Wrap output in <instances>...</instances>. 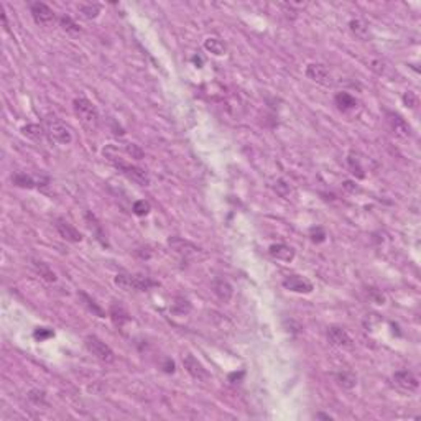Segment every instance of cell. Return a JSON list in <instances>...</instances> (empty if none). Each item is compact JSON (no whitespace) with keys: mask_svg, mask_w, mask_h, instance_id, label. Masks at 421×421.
<instances>
[{"mask_svg":"<svg viewBox=\"0 0 421 421\" xmlns=\"http://www.w3.org/2000/svg\"><path fill=\"white\" fill-rule=\"evenodd\" d=\"M72 109L82 127L88 132H94L99 127V112L96 105L86 97H76L72 101Z\"/></svg>","mask_w":421,"mask_h":421,"instance_id":"7a4b0ae2","label":"cell"},{"mask_svg":"<svg viewBox=\"0 0 421 421\" xmlns=\"http://www.w3.org/2000/svg\"><path fill=\"white\" fill-rule=\"evenodd\" d=\"M45 132L48 134L51 140H55L59 145H69L72 142V135L69 129L56 115L45 117Z\"/></svg>","mask_w":421,"mask_h":421,"instance_id":"277c9868","label":"cell"},{"mask_svg":"<svg viewBox=\"0 0 421 421\" xmlns=\"http://www.w3.org/2000/svg\"><path fill=\"white\" fill-rule=\"evenodd\" d=\"M314 418H318V419H319V418H322V419H332L331 414H324V413H318Z\"/></svg>","mask_w":421,"mask_h":421,"instance_id":"60d3db41","label":"cell"},{"mask_svg":"<svg viewBox=\"0 0 421 421\" xmlns=\"http://www.w3.org/2000/svg\"><path fill=\"white\" fill-rule=\"evenodd\" d=\"M115 285L125 291H147V289L156 286V281H153L147 275L142 273H117L115 275Z\"/></svg>","mask_w":421,"mask_h":421,"instance_id":"3957f363","label":"cell"},{"mask_svg":"<svg viewBox=\"0 0 421 421\" xmlns=\"http://www.w3.org/2000/svg\"><path fill=\"white\" fill-rule=\"evenodd\" d=\"M327 339H329V342H331L332 346L344 347V349L352 347V342H354L346 329H342L339 326L327 327Z\"/></svg>","mask_w":421,"mask_h":421,"instance_id":"4fadbf2b","label":"cell"},{"mask_svg":"<svg viewBox=\"0 0 421 421\" xmlns=\"http://www.w3.org/2000/svg\"><path fill=\"white\" fill-rule=\"evenodd\" d=\"M59 25H61V28L66 33H71V35H77V33H81L79 25L69 15H61V17H59Z\"/></svg>","mask_w":421,"mask_h":421,"instance_id":"83f0119b","label":"cell"},{"mask_svg":"<svg viewBox=\"0 0 421 421\" xmlns=\"http://www.w3.org/2000/svg\"><path fill=\"white\" fill-rule=\"evenodd\" d=\"M171 311L175 314H180V316L188 314L191 311V303L186 298H183V296H176L173 306H171Z\"/></svg>","mask_w":421,"mask_h":421,"instance_id":"f1b7e54d","label":"cell"},{"mask_svg":"<svg viewBox=\"0 0 421 421\" xmlns=\"http://www.w3.org/2000/svg\"><path fill=\"white\" fill-rule=\"evenodd\" d=\"M104 156L107 158V160L114 164V166L120 171V173L125 176V178H129L130 181H134L137 183L138 186H148L150 184V176L147 175V171L142 170V168H138L135 166V164H130L127 161H123L120 156L117 155V150L115 147H107V148H104Z\"/></svg>","mask_w":421,"mask_h":421,"instance_id":"6da1fadb","label":"cell"},{"mask_svg":"<svg viewBox=\"0 0 421 421\" xmlns=\"http://www.w3.org/2000/svg\"><path fill=\"white\" fill-rule=\"evenodd\" d=\"M204 48L216 56H222L224 53H226V45H224L219 38H207L206 41H204Z\"/></svg>","mask_w":421,"mask_h":421,"instance_id":"cb8c5ba5","label":"cell"},{"mask_svg":"<svg viewBox=\"0 0 421 421\" xmlns=\"http://www.w3.org/2000/svg\"><path fill=\"white\" fill-rule=\"evenodd\" d=\"M305 74H306L308 79H311L313 82H318L321 86H331L332 84L331 72H329V69L321 63H309L306 66V69H305Z\"/></svg>","mask_w":421,"mask_h":421,"instance_id":"52a82bcc","label":"cell"},{"mask_svg":"<svg viewBox=\"0 0 421 421\" xmlns=\"http://www.w3.org/2000/svg\"><path fill=\"white\" fill-rule=\"evenodd\" d=\"M55 227L58 230V234L63 237L64 240H68V242H72V243H77V242H81L82 240V234L79 232V230L72 226L71 222H68L66 219H56L55 221Z\"/></svg>","mask_w":421,"mask_h":421,"instance_id":"7c38bea8","label":"cell"},{"mask_svg":"<svg viewBox=\"0 0 421 421\" xmlns=\"http://www.w3.org/2000/svg\"><path fill=\"white\" fill-rule=\"evenodd\" d=\"M326 232H324V229L319 227V226H316V227H311L309 229V239H311L314 243H321V242H324L326 240Z\"/></svg>","mask_w":421,"mask_h":421,"instance_id":"1f68e13d","label":"cell"},{"mask_svg":"<svg viewBox=\"0 0 421 421\" xmlns=\"http://www.w3.org/2000/svg\"><path fill=\"white\" fill-rule=\"evenodd\" d=\"M242 377H243V372H240L239 375H237V373H230V375H229V380L234 382V384H235V380H240Z\"/></svg>","mask_w":421,"mask_h":421,"instance_id":"ab89813d","label":"cell"},{"mask_svg":"<svg viewBox=\"0 0 421 421\" xmlns=\"http://www.w3.org/2000/svg\"><path fill=\"white\" fill-rule=\"evenodd\" d=\"M273 189L278 193L281 197H288L289 196V184L286 181H283V180H276L273 183Z\"/></svg>","mask_w":421,"mask_h":421,"instance_id":"e575fe53","label":"cell"},{"mask_svg":"<svg viewBox=\"0 0 421 421\" xmlns=\"http://www.w3.org/2000/svg\"><path fill=\"white\" fill-rule=\"evenodd\" d=\"M77 296L82 300V305H84V306H88L89 311H92V313H94L96 316H99V318H105L104 309H102L101 306H97V305H96V301L92 300L91 296H88V294H86L84 291H79V293H77Z\"/></svg>","mask_w":421,"mask_h":421,"instance_id":"d4e9b609","label":"cell"},{"mask_svg":"<svg viewBox=\"0 0 421 421\" xmlns=\"http://www.w3.org/2000/svg\"><path fill=\"white\" fill-rule=\"evenodd\" d=\"M163 370L166 373H173L175 372V362L171 359H166L164 360V364H163Z\"/></svg>","mask_w":421,"mask_h":421,"instance_id":"f35d334b","label":"cell"},{"mask_svg":"<svg viewBox=\"0 0 421 421\" xmlns=\"http://www.w3.org/2000/svg\"><path fill=\"white\" fill-rule=\"evenodd\" d=\"M183 365L188 370V373L191 375V377L196 378V380L206 382V380L210 378L209 372L206 370V368H204V365L194 357L193 354H186V355H184V357H183Z\"/></svg>","mask_w":421,"mask_h":421,"instance_id":"30bf717a","label":"cell"},{"mask_svg":"<svg viewBox=\"0 0 421 421\" xmlns=\"http://www.w3.org/2000/svg\"><path fill=\"white\" fill-rule=\"evenodd\" d=\"M347 164H349V168H351V173L355 176V178H365V173H364V168H362V164L359 161V158L357 156H354V155H349L347 158Z\"/></svg>","mask_w":421,"mask_h":421,"instance_id":"f546056e","label":"cell"},{"mask_svg":"<svg viewBox=\"0 0 421 421\" xmlns=\"http://www.w3.org/2000/svg\"><path fill=\"white\" fill-rule=\"evenodd\" d=\"M393 384L397 385L400 390L408 392V393H413L418 390L419 387V382L418 377L410 370H398L393 373Z\"/></svg>","mask_w":421,"mask_h":421,"instance_id":"ba28073f","label":"cell"},{"mask_svg":"<svg viewBox=\"0 0 421 421\" xmlns=\"http://www.w3.org/2000/svg\"><path fill=\"white\" fill-rule=\"evenodd\" d=\"M387 122L397 137H400V138L411 137V127L408 125V122L401 115L395 114V112H387Z\"/></svg>","mask_w":421,"mask_h":421,"instance_id":"8fae6325","label":"cell"},{"mask_svg":"<svg viewBox=\"0 0 421 421\" xmlns=\"http://www.w3.org/2000/svg\"><path fill=\"white\" fill-rule=\"evenodd\" d=\"M268 254L272 259L283 262V263H289L294 259V250L293 247L286 245V243H273L268 248Z\"/></svg>","mask_w":421,"mask_h":421,"instance_id":"9a60e30c","label":"cell"},{"mask_svg":"<svg viewBox=\"0 0 421 421\" xmlns=\"http://www.w3.org/2000/svg\"><path fill=\"white\" fill-rule=\"evenodd\" d=\"M30 13H31L33 20H35V23L41 25V26H50L55 23V20H56V15H55V12H53V9H50V7L43 2H31Z\"/></svg>","mask_w":421,"mask_h":421,"instance_id":"8992f818","label":"cell"},{"mask_svg":"<svg viewBox=\"0 0 421 421\" xmlns=\"http://www.w3.org/2000/svg\"><path fill=\"white\" fill-rule=\"evenodd\" d=\"M335 380H338V384L342 387V388H347V390H351V388H354L355 385H357V377L352 373V372H339L338 375H335Z\"/></svg>","mask_w":421,"mask_h":421,"instance_id":"603a6c76","label":"cell"},{"mask_svg":"<svg viewBox=\"0 0 421 421\" xmlns=\"http://www.w3.org/2000/svg\"><path fill=\"white\" fill-rule=\"evenodd\" d=\"M84 346L97 360L104 362V364H112V362L115 360L114 351H112V349L107 344H105L104 341L99 339L97 335H86Z\"/></svg>","mask_w":421,"mask_h":421,"instance_id":"5b68a950","label":"cell"},{"mask_svg":"<svg viewBox=\"0 0 421 421\" xmlns=\"http://www.w3.org/2000/svg\"><path fill=\"white\" fill-rule=\"evenodd\" d=\"M132 209H134V214L135 216H140L142 217V216H147L150 213L151 207H150V202L148 201L140 199V201H135L134 202V207H132Z\"/></svg>","mask_w":421,"mask_h":421,"instance_id":"4dcf8cb0","label":"cell"},{"mask_svg":"<svg viewBox=\"0 0 421 421\" xmlns=\"http://www.w3.org/2000/svg\"><path fill=\"white\" fill-rule=\"evenodd\" d=\"M109 316H110L112 322H114V324L118 326V327H122L125 322L130 321L129 311L120 305V303H112L110 308H109Z\"/></svg>","mask_w":421,"mask_h":421,"instance_id":"ac0fdd59","label":"cell"},{"mask_svg":"<svg viewBox=\"0 0 421 421\" xmlns=\"http://www.w3.org/2000/svg\"><path fill=\"white\" fill-rule=\"evenodd\" d=\"M33 268H35V272L41 276L43 280L50 281V283L56 281V273L48 267V263H45L41 260H33Z\"/></svg>","mask_w":421,"mask_h":421,"instance_id":"44dd1931","label":"cell"},{"mask_svg":"<svg viewBox=\"0 0 421 421\" xmlns=\"http://www.w3.org/2000/svg\"><path fill=\"white\" fill-rule=\"evenodd\" d=\"M125 151H127L129 155H132V158H135V160H142L143 158V150L135 143H129L127 147H125Z\"/></svg>","mask_w":421,"mask_h":421,"instance_id":"d590c367","label":"cell"},{"mask_svg":"<svg viewBox=\"0 0 421 421\" xmlns=\"http://www.w3.org/2000/svg\"><path fill=\"white\" fill-rule=\"evenodd\" d=\"M22 134L26 138H30V140L39 142L45 135V129L38 123H28V125H25V127H22Z\"/></svg>","mask_w":421,"mask_h":421,"instance_id":"7402d4cb","label":"cell"},{"mask_svg":"<svg viewBox=\"0 0 421 421\" xmlns=\"http://www.w3.org/2000/svg\"><path fill=\"white\" fill-rule=\"evenodd\" d=\"M77 9H79V13L88 20L96 18L101 13V5L97 4H79Z\"/></svg>","mask_w":421,"mask_h":421,"instance_id":"484cf974","label":"cell"},{"mask_svg":"<svg viewBox=\"0 0 421 421\" xmlns=\"http://www.w3.org/2000/svg\"><path fill=\"white\" fill-rule=\"evenodd\" d=\"M33 335H35L36 341H46V339H50V338L55 335V331L50 329V327H36Z\"/></svg>","mask_w":421,"mask_h":421,"instance_id":"d6a6232c","label":"cell"},{"mask_svg":"<svg viewBox=\"0 0 421 421\" xmlns=\"http://www.w3.org/2000/svg\"><path fill=\"white\" fill-rule=\"evenodd\" d=\"M367 294H368V298H370L375 305H385V294L380 291V289H377V288H368V291H367Z\"/></svg>","mask_w":421,"mask_h":421,"instance_id":"836d02e7","label":"cell"},{"mask_svg":"<svg viewBox=\"0 0 421 421\" xmlns=\"http://www.w3.org/2000/svg\"><path fill=\"white\" fill-rule=\"evenodd\" d=\"M334 104L338 105V109L342 112H349V110H354L357 107V101H355V97L352 94H349V92H338V94L334 96Z\"/></svg>","mask_w":421,"mask_h":421,"instance_id":"ffe728a7","label":"cell"},{"mask_svg":"<svg viewBox=\"0 0 421 421\" xmlns=\"http://www.w3.org/2000/svg\"><path fill=\"white\" fill-rule=\"evenodd\" d=\"M213 291L222 303H229L234 296V288L226 278H216L213 281Z\"/></svg>","mask_w":421,"mask_h":421,"instance_id":"2e32d148","label":"cell"},{"mask_svg":"<svg viewBox=\"0 0 421 421\" xmlns=\"http://www.w3.org/2000/svg\"><path fill=\"white\" fill-rule=\"evenodd\" d=\"M12 183L15 184V186H18V188H28V189H31V188H35V186H43L41 183H48V180H46V178H39V180H35V178H31L30 175H26V173H22V171H18V173H15L12 176Z\"/></svg>","mask_w":421,"mask_h":421,"instance_id":"e0dca14e","label":"cell"},{"mask_svg":"<svg viewBox=\"0 0 421 421\" xmlns=\"http://www.w3.org/2000/svg\"><path fill=\"white\" fill-rule=\"evenodd\" d=\"M403 102L408 105V107H416V104H418V99H416V96L413 94L411 91H408V92H405V96H403Z\"/></svg>","mask_w":421,"mask_h":421,"instance_id":"74e56055","label":"cell"},{"mask_svg":"<svg viewBox=\"0 0 421 421\" xmlns=\"http://www.w3.org/2000/svg\"><path fill=\"white\" fill-rule=\"evenodd\" d=\"M86 222H88V226L91 230H94L96 235H97V240H101V243H104V245H107V240H105V237H104V232H102V227H101V224H99L96 221V217L92 216L91 213H86Z\"/></svg>","mask_w":421,"mask_h":421,"instance_id":"4316f807","label":"cell"},{"mask_svg":"<svg viewBox=\"0 0 421 421\" xmlns=\"http://www.w3.org/2000/svg\"><path fill=\"white\" fill-rule=\"evenodd\" d=\"M168 245L171 250H175V252L180 254L181 257H191V255H196L199 252V248H197L194 243H191L189 240H184L181 237H171V239H168Z\"/></svg>","mask_w":421,"mask_h":421,"instance_id":"5bb4252c","label":"cell"},{"mask_svg":"<svg viewBox=\"0 0 421 421\" xmlns=\"http://www.w3.org/2000/svg\"><path fill=\"white\" fill-rule=\"evenodd\" d=\"M349 30L352 31V35L355 38L362 39V41H367L370 38V28H368V23H365L364 20L360 18H354L349 22Z\"/></svg>","mask_w":421,"mask_h":421,"instance_id":"d6986e66","label":"cell"},{"mask_svg":"<svg viewBox=\"0 0 421 421\" xmlns=\"http://www.w3.org/2000/svg\"><path fill=\"white\" fill-rule=\"evenodd\" d=\"M28 400L33 401L35 405H45V400H46L45 392L43 390H31L28 393Z\"/></svg>","mask_w":421,"mask_h":421,"instance_id":"8d00e7d4","label":"cell"},{"mask_svg":"<svg viewBox=\"0 0 421 421\" xmlns=\"http://www.w3.org/2000/svg\"><path fill=\"white\" fill-rule=\"evenodd\" d=\"M283 286L293 293H301V294H309L314 289L313 283L301 275H288L283 280Z\"/></svg>","mask_w":421,"mask_h":421,"instance_id":"9c48e42d","label":"cell"}]
</instances>
